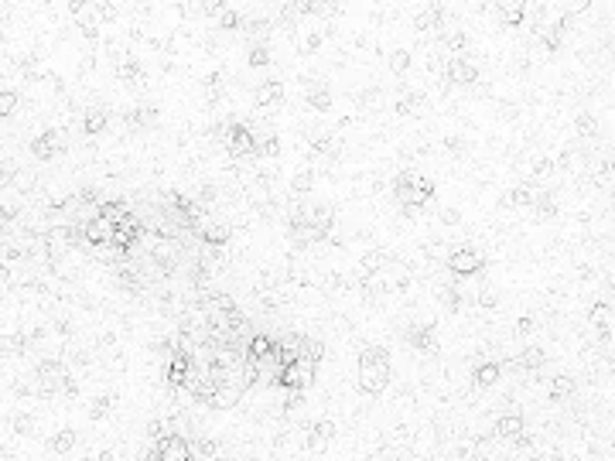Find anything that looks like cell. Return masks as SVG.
<instances>
[{
	"label": "cell",
	"instance_id": "cell-16",
	"mask_svg": "<svg viewBox=\"0 0 615 461\" xmlns=\"http://www.w3.org/2000/svg\"><path fill=\"white\" fill-rule=\"evenodd\" d=\"M281 100H284V82L281 79H267V82H260V89H256V106L270 109V106H277Z\"/></svg>",
	"mask_w": 615,
	"mask_h": 461
},
{
	"label": "cell",
	"instance_id": "cell-36",
	"mask_svg": "<svg viewBox=\"0 0 615 461\" xmlns=\"http://www.w3.org/2000/svg\"><path fill=\"white\" fill-rule=\"evenodd\" d=\"M301 356L311 359V362H322V356H325V345H322L318 338H305V345H301Z\"/></svg>",
	"mask_w": 615,
	"mask_h": 461
},
{
	"label": "cell",
	"instance_id": "cell-28",
	"mask_svg": "<svg viewBox=\"0 0 615 461\" xmlns=\"http://www.w3.org/2000/svg\"><path fill=\"white\" fill-rule=\"evenodd\" d=\"M530 208H537L540 219H550V215H557V199L550 195V192H537L534 195V205Z\"/></svg>",
	"mask_w": 615,
	"mask_h": 461
},
{
	"label": "cell",
	"instance_id": "cell-32",
	"mask_svg": "<svg viewBox=\"0 0 615 461\" xmlns=\"http://www.w3.org/2000/svg\"><path fill=\"white\" fill-rule=\"evenodd\" d=\"M441 14H444V7H437V4L424 7V11H421V18H417V31H428V27H435L437 21H441Z\"/></svg>",
	"mask_w": 615,
	"mask_h": 461
},
{
	"label": "cell",
	"instance_id": "cell-7",
	"mask_svg": "<svg viewBox=\"0 0 615 461\" xmlns=\"http://www.w3.org/2000/svg\"><path fill=\"white\" fill-rule=\"evenodd\" d=\"M113 222L110 219H102V215H89L86 222H82V243H89V246H110V239H113Z\"/></svg>",
	"mask_w": 615,
	"mask_h": 461
},
{
	"label": "cell",
	"instance_id": "cell-26",
	"mask_svg": "<svg viewBox=\"0 0 615 461\" xmlns=\"http://www.w3.org/2000/svg\"><path fill=\"white\" fill-rule=\"evenodd\" d=\"M48 448L55 455H69V451L76 448V431H72V427H62V431L48 441Z\"/></svg>",
	"mask_w": 615,
	"mask_h": 461
},
{
	"label": "cell",
	"instance_id": "cell-38",
	"mask_svg": "<svg viewBox=\"0 0 615 461\" xmlns=\"http://www.w3.org/2000/svg\"><path fill=\"white\" fill-rule=\"evenodd\" d=\"M441 301H444V307H451V311H458V307H461V301H458V290H455V287H448V290L441 294Z\"/></svg>",
	"mask_w": 615,
	"mask_h": 461
},
{
	"label": "cell",
	"instance_id": "cell-20",
	"mask_svg": "<svg viewBox=\"0 0 615 461\" xmlns=\"http://www.w3.org/2000/svg\"><path fill=\"white\" fill-rule=\"evenodd\" d=\"M543 359H547V352H543V349H537V345H530V349H523L520 356L512 359L510 366H512V369H540V366H543Z\"/></svg>",
	"mask_w": 615,
	"mask_h": 461
},
{
	"label": "cell",
	"instance_id": "cell-37",
	"mask_svg": "<svg viewBox=\"0 0 615 461\" xmlns=\"http://www.w3.org/2000/svg\"><path fill=\"white\" fill-rule=\"evenodd\" d=\"M243 25H246V21H243V18H239L236 11H230V7H226V11L219 14V27H223V31H239Z\"/></svg>",
	"mask_w": 615,
	"mask_h": 461
},
{
	"label": "cell",
	"instance_id": "cell-14",
	"mask_svg": "<svg viewBox=\"0 0 615 461\" xmlns=\"http://www.w3.org/2000/svg\"><path fill=\"white\" fill-rule=\"evenodd\" d=\"M308 434H311V437H308V448H311V451H325V448L332 444V437H335V424L322 417V420H315V424H311V431H308Z\"/></svg>",
	"mask_w": 615,
	"mask_h": 461
},
{
	"label": "cell",
	"instance_id": "cell-29",
	"mask_svg": "<svg viewBox=\"0 0 615 461\" xmlns=\"http://www.w3.org/2000/svg\"><path fill=\"white\" fill-rule=\"evenodd\" d=\"M18 106H21V96H18L14 89H0V120H4V116H14Z\"/></svg>",
	"mask_w": 615,
	"mask_h": 461
},
{
	"label": "cell",
	"instance_id": "cell-41",
	"mask_svg": "<svg viewBox=\"0 0 615 461\" xmlns=\"http://www.w3.org/2000/svg\"><path fill=\"white\" fill-rule=\"evenodd\" d=\"M465 45H468V38H465V34H451V38H448V48L461 51V48H465Z\"/></svg>",
	"mask_w": 615,
	"mask_h": 461
},
{
	"label": "cell",
	"instance_id": "cell-1",
	"mask_svg": "<svg viewBox=\"0 0 615 461\" xmlns=\"http://www.w3.org/2000/svg\"><path fill=\"white\" fill-rule=\"evenodd\" d=\"M356 386L366 396H380L390 386V352L383 345H366L359 352V380Z\"/></svg>",
	"mask_w": 615,
	"mask_h": 461
},
{
	"label": "cell",
	"instance_id": "cell-25",
	"mask_svg": "<svg viewBox=\"0 0 615 461\" xmlns=\"http://www.w3.org/2000/svg\"><path fill=\"white\" fill-rule=\"evenodd\" d=\"M534 188L530 185H516V188H510V195H506V205H512V208H530L534 205Z\"/></svg>",
	"mask_w": 615,
	"mask_h": 461
},
{
	"label": "cell",
	"instance_id": "cell-34",
	"mask_svg": "<svg viewBox=\"0 0 615 461\" xmlns=\"http://www.w3.org/2000/svg\"><path fill=\"white\" fill-rule=\"evenodd\" d=\"M390 69H393V76H404L410 69V51H404V48L393 51V55H390Z\"/></svg>",
	"mask_w": 615,
	"mask_h": 461
},
{
	"label": "cell",
	"instance_id": "cell-22",
	"mask_svg": "<svg viewBox=\"0 0 615 461\" xmlns=\"http://www.w3.org/2000/svg\"><path fill=\"white\" fill-rule=\"evenodd\" d=\"M192 458L195 461H216L219 458V444H216L212 437H199V441H192Z\"/></svg>",
	"mask_w": 615,
	"mask_h": 461
},
{
	"label": "cell",
	"instance_id": "cell-3",
	"mask_svg": "<svg viewBox=\"0 0 615 461\" xmlns=\"http://www.w3.org/2000/svg\"><path fill=\"white\" fill-rule=\"evenodd\" d=\"M315 373H318V362H311V359H298V362H291V366H284V369H277V376H274V383L284 386L287 393H305L308 386L315 383Z\"/></svg>",
	"mask_w": 615,
	"mask_h": 461
},
{
	"label": "cell",
	"instance_id": "cell-17",
	"mask_svg": "<svg viewBox=\"0 0 615 461\" xmlns=\"http://www.w3.org/2000/svg\"><path fill=\"white\" fill-rule=\"evenodd\" d=\"M499 376H503V366H499V362H482V366L472 373V380H475V386H479V389L496 386V383H499Z\"/></svg>",
	"mask_w": 615,
	"mask_h": 461
},
{
	"label": "cell",
	"instance_id": "cell-30",
	"mask_svg": "<svg viewBox=\"0 0 615 461\" xmlns=\"http://www.w3.org/2000/svg\"><path fill=\"white\" fill-rule=\"evenodd\" d=\"M256 154H260V157H277V154H281V137H277V133L260 137V140H256Z\"/></svg>",
	"mask_w": 615,
	"mask_h": 461
},
{
	"label": "cell",
	"instance_id": "cell-31",
	"mask_svg": "<svg viewBox=\"0 0 615 461\" xmlns=\"http://www.w3.org/2000/svg\"><path fill=\"white\" fill-rule=\"evenodd\" d=\"M417 109H421V96L417 93H400L397 96V113L400 116H414Z\"/></svg>",
	"mask_w": 615,
	"mask_h": 461
},
{
	"label": "cell",
	"instance_id": "cell-39",
	"mask_svg": "<svg viewBox=\"0 0 615 461\" xmlns=\"http://www.w3.org/2000/svg\"><path fill=\"white\" fill-rule=\"evenodd\" d=\"M574 130H578L581 137H591V133H595V120H591V116H578V123H574Z\"/></svg>",
	"mask_w": 615,
	"mask_h": 461
},
{
	"label": "cell",
	"instance_id": "cell-18",
	"mask_svg": "<svg viewBox=\"0 0 615 461\" xmlns=\"http://www.w3.org/2000/svg\"><path fill=\"white\" fill-rule=\"evenodd\" d=\"M106 127H110V113H106L102 106H89L86 116H82V130H86V133H102Z\"/></svg>",
	"mask_w": 615,
	"mask_h": 461
},
{
	"label": "cell",
	"instance_id": "cell-21",
	"mask_svg": "<svg viewBox=\"0 0 615 461\" xmlns=\"http://www.w3.org/2000/svg\"><path fill=\"white\" fill-rule=\"evenodd\" d=\"M499 18H503V25H523V18H527V4H520V0H506V4H499Z\"/></svg>",
	"mask_w": 615,
	"mask_h": 461
},
{
	"label": "cell",
	"instance_id": "cell-10",
	"mask_svg": "<svg viewBox=\"0 0 615 461\" xmlns=\"http://www.w3.org/2000/svg\"><path fill=\"white\" fill-rule=\"evenodd\" d=\"M588 325L602 338H612V328H615V311H612V301H595L588 314Z\"/></svg>",
	"mask_w": 615,
	"mask_h": 461
},
{
	"label": "cell",
	"instance_id": "cell-5",
	"mask_svg": "<svg viewBox=\"0 0 615 461\" xmlns=\"http://www.w3.org/2000/svg\"><path fill=\"white\" fill-rule=\"evenodd\" d=\"M219 140L226 144V151L232 157H256V133L246 123H223Z\"/></svg>",
	"mask_w": 615,
	"mask_h": 461
},
{
	"label": "cell",
	"instance_id": "cell-8",
	"mask_svg": "<svg viewBox=\"0 0 615 461\" xmlns=\"http://www.w3.org/2000/svg\"><path fill=\"white\" fill-rule=\"evenodd\" d=\"M151 260H154V267L164 270V274L178 270V263H181L178 243H171V239H157V243H151Z\"/></svg>",
	"mask_w": 615,
	"mask_h": 461
},
{
	"label": "cell",
	"instance_id": "cell-40",
	"mask_svg": "<svg viewBox=\"0 0 615 461\" xmlns=\"http://www.w3.org/2000/svg\"><path fill=\"white\" fill-rule=\"evenodd\" d=\"M106 413H110V400H106V396H100V400L93 403V417L100 420V417H106Z\"/></svg>",
	"mask_w": 615,
	"mask_h": 461
},
{
	"label": "cell",
	"instance_id": "cell-2",
	"mask_svg": "<svg viewBox=\"0 0 615 461\" xmlns=\"http://www.w3.org/2000/svg\"><path fill=\"white\" fill-rule=\"evenodd\" d=\"M393 192H397V199H400L404 208H424V205L435 199V181L417 175V171H404V175H397V181H393Z\"/></svg>",
	"mask_w": 615,
	"mask_h": 461
},
{
	"label": "cell",
	"instance_id": "cell-15",
	"mask_svg": "<svg viewBox=\"0 0 615 461\" xmlns=\"http://www.w3.org/2000/svg\"><path fill=\"white\" fill-rule=\"evenodd\" d=\"M523 434H527V424H523L520 413H503V417L496 420V437H503V441H520Z\"/></svg>",
	"mask_w": 615,
	"mask_h": 461
},
{
	"label": "cell",
	"instance_id": "cell-4",
	"mask_svg": "<svg viewBox=\"0 0 615 461\" xmlns=\"http://www.w3.org/2000/svg\"><path fill=\"white\" fill-rule=\"evenodd\" d=\"M38 389L45 393V396H51V393H76V383H72V376H69V369H65V362L62 359H45L41 366H38Z\"/></svg>",
	"mask_w": 615,
	"mask_h": 461
},
{
	"label": "cell",
	"instance_id": "cell-11",
	"mask_svg": "<svg viewBox=\"0 0 615 461\" xmlns=\"http://www.w3.org/2000/svg\"><path fill=\"white\" fill-rule=\"evenodd\" d=\"M230 236H232V229L226 222H219V219H216V222H205L202 229H199V239H202L209 250H223V246L230 243Z\"/></svg>",
	"mask_w": 615,
	"mask_h": 461
},
{
	"label": "cell",
	"instance_id": "cell-27",
	"mask_svg": "<svg viewBox=\"0 0 615 461\" xmlns=\"http://www.w3.org/2000/svg\"><path fill=\"white\" fill-rule=\"evenodd\" d=\"M574 393V380L571 376H554L550 383H547V396L550 400H567Z\"/></svg>",
	"mask_w": 615,
	"mask_h": 461
},
{
	"label": "cell",
	"instance_id": "cell-35",
	"mask_svg": "<svg viewBox=\"0 0 615 461\" xmlns=\"http://www.w3.org/2000/svg\"><path fill=\"white\" fill-rule=\"evenodd\" d=\"M246 65H253V69H263V65H270V48H267V45H256V48L246 55Z\"/></svg>",
	"mask_w": 615,
	"mask_h": 461
},
{
	"label": "cell",
	"instance_id": "cell-12",
	"mask_svg": "<svg viewBox=\"0 0 615 461\" xmlns=\"http://www.w3.org/2000/svg\"><path fill=\"white\" fill-rule=\"evenodd\" d=\"M448 79L455 82V86H475L479 82V69H475V62H468V58H451V65H448Z\"/></svg>",
	"mask_w": 615,
	"mask_h": 461
},
{
	"label": "cell",
	"instance_id": "cell-23",
	"mask_svg": "<svg viewBox=\"0 0 615 461\" xmlns=\"http://www.w3.org/2000/svg\"><path fill=\"white\" fill-rule=\"evenodd\" d=\"M308 102H311V109L329 113V109H332V93H329L325 86H318V82H315V86L308 89Z\"/></svg>",
	"mask_w": 615,
	"mask_h": 461
},
{
	"label": "cell",
	"instance_id": "cell-33",
	"mask_svg": "<svg viewBox=\"0 0 615 461\" xmlns=\"http://www.w3.org/2000/svg\"><path fill=\"white\" fill-rule=\"evenodd\" d=\"M120 79H127V82H140V79H144V65H140L137 58H124V65H120Z\"/></svg>",
	"mask_w": 615,
	"mask_h": 461
},
{
	"label": "cell",
	"instance_id": "cell-42",
	"mask_svg": "<svg viewBox=\"0 0 615 461\" xmlns=\"http://www.w3.org/2000/svg\"><path fill=\"white\" fill-rule=\"evenodd\" d=\"M14 431H31V417L18 413V417H14Z\"/></svg>",
	"mask_w": 615,
	"mask_h": 461
},
{
	"label": "cell",
	"instance_id": "cell-13",
	"mask_svg": "<svg viewBox=\"0 0 615 461\" xmlns=\"http://www.w3.org/2000/svg\"><path fill=\"white\" fill-rule=\"evenodd\" d=\"M407 345H414V349H421V352H431L437 345V332H435V325H410L407 328Z\"/></svg>",
	"mask_w": 615,
	"mask_h": 461
},
{
	"label": "cell",
	"instance_id": "cell-19",
	"mask_svg": "<svg viewBox=\"0 0 615 461\" xmlns=\"http://www.w3.org/2000/svg\"><path fill=\"white\" fill-rule=\"evenodd\" d=\"M93 215H102V219H110L113 226H120V222H127V219H130V205H124V202H100Z\"/></svg>",
	"mask_w": 615,
	"mask_h": 461
},
{
	"label": "cell",
	"instance_id": "cell-9",
	"mask_svg": "<svg viewBox=\"0 0 615 461\" xmlns=\"http://www.w3.org/2000/svg\"><path fill=\"white\" fill-rule=\"evenodd\" d=\"M62 147H65V140H62L58 130H45V133H38V137L31 140V154H34L38 161H51L55 154H62Z\"/></svg>",
	"mask_w": 615,
	"mask_h": 461
},
{
	"label": "cell",
	"instance_id": "cell-24",
	"mask_svg": "<svg viewBox=\"0 0 615 461\" xmlns=\"http://www.w3.org/2000/svg\"><path fill=\"white\" fill-rule=\"evenodd\" d=\"M154 120H157V113H154L151 106H137V109H130V113H127V127H130V130L151 127Z\"/></svg>",
	"mask_w": 615,
	"mask_h": 461
},
{
	"label": "cell",
	"instance_id": "cell-6",
	"mask_svg": "<svg viewBox=\"0 0 615 461\" xmlns=\"http://www.w3.org/2000/svg\"><path fill=\"white\" fill-rule=\"evenodd\" d=\"M482 267H486V256L479 253V250H472V246H461V250H455V253L448 256V270L455 277H472Z\"/></svg>",
	"mask_w": 615,
	"mask_h": 461
}]
</instances>
